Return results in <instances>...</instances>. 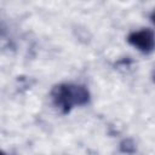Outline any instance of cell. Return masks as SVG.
Returning <instances> with one entry per match:
<instances>
[{"mask_svg":"<svg viewBox=\"0 0 155 155\" xmlns=\"http://www.w3.org/2000/svg\"><path fill=\"white\" fill-rule=\"evenodd\" d=\"M128 42L143 53H150L155 48V35L150 29H142L130 34Z\"/></svg>","mask_w":155,"mask_h":155,"instance_id":"2","label":"cell"},{"mask_svg":"<svg viewBox=\"0 0 155 155\" xmlns=\"http://www.w3.org/2000/svg\"><path fill=\"white\" fill-rule=\"evenodd\" d=\"M151 21H153V23L155 24V12H154V13L151 15Z\"/></svg>","mask_w":155,"mask_h":155,"instance_id":"3","label":"cell"},{"mask_svg":"<svg viewBox=\"0 0 155 155\" xmlns=\"http://www.w3.org/2000/svg\"><path fill=\"white\" fill-rule=\"evenodd\" d=\"M88 92L85 87L78 85H59L52 91V99L54 104L64 113L69 111L75 105H82L88 102Z\"/></svg>","mask_w":155,"mask_h":155,"instance_id":"1","label":"cell"},{"mask_svg":"<svg viewBox=\"0 0 155 155\" xmlns=\"http://www.w3.org/2000/svg\"><path fill=\"white\" fill-rule=\"evenodd\" d=\"M154 80H155V70H154Z\"/></svg>","mask_w":155,"mask_h":155,"instance_id":"4","label":"cell"}]
</instances>
